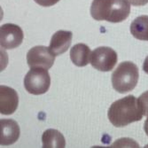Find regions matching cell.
<instances>
[{
    "label": "cell",
    "mask_w": 148,
    "mask_h": 148,
    "mask_svg": "<svg viewBox=\"0 0 148 148\" xmlns=\"http://www.w3.org/2000/svg\"><path fill=\"white\" fill-rule=\"evenodd\" d=\"M144 115L138 99L133 95L126 96L114 102L108 109L107 116L110 123L117 128L125 127L132 123L139 122Z\"/></svg>",
    "instance_id": "6da1fadb"
},
{
    "label": "cell",
    "mask_w": 148,
    "mask_h": 148,
    "mask_svg": "<svg viewBox=\"0 0 148 148\" xmlns=\"http://www.w3.org/2000/svg\"><path fill=\"white\" fill-rule=\"evenodd\" d=\"M90 11L96 21L119 23L129 17L130 3L128 0H93Z\"/></svg>",
    "instance_id": "7a4b0ae2"
},
{
    "label": "cell",
    "mask_w": 148,
    "mask_h": 148,
    "mask_svg": "<svg viewBox=\"0 0 148 148\" xmlns=\"http://www.w3.org/2000/svg\"><path fill=\"white\" fill-rule=\"evenodd\" d=\"M139 77L138 68L131 61H123L112 74V85L119 93H127L135 89Z\"/></svg>",
    "instance_id": "3957f363"
},
{
    "label": "cell",
    "mask_w": 148,
    "mask_h": 148,
    "mask_svg": "<svg viewBox=\"0 0 148 148\" xmlns=\"http://www.w3.org/2000/svg\"><path fill=\"white\" fill-rule=\"evenodd\" d=\"M51 86V77L44 68H31L24 78L26 90L33 95H42L48 91Z\"/></svg>",
    "instance_id": "277c9868"
},
{
    "label": "cell",
    "mask_w": 148,
    "mask_h": 148,
    "mask_svg": "<svg viewBox=\"0 0 148 148\" xmlns=\"http://www.w3.org/2000/svg\"><path fill=\"white\" fill-rule=\"evenodd\" d=\"M118 57L116 51L110 47H98L91 52L90 64L99 71H111L115 66Z\"/></svg>",
    "instance_id": "5b68a950"
},
{
    "label": "cell",
    "mask_w": 148,
    "mask_h": 148,
    "mask_svg": "<svg viewBox=\"0 0 148 148\" xmlns=\"http://www.w3.org/2000/svg\"><path fill=\"white\" fill-rule=\"evenodd\" d=\"M55 55L46 46L38 45L31 48L27 53V62L30 68H44L50 69L54 64Z\"/></svg>",
    "instance_id": "8992f818"
},
{
    "label": "cell",
    "mask_w": 148,
    "mask_h": 148,
    "mask_svg": "<svg viewBox=\"0 0 148 148\" xmlns=\"http://www.w3.org/2000/svg\"><path fill=\"white\" fill-rule=\"evenodd\" d=\"M24 38L21 27L12 23H6L0 28V45L4 49H14L19 47Z\"/></svg>",
    "instance_id": "52a82bcc"
},
{
    "label": "cell",
    "mask_w": 148,
    "mask_h": 148,
    "mask_svg": "<svg viewBox=\"0 0 148 148\" xmlns=\"http://www.w3.org/2000/svg\"><path fill=\"white\" fill-rule=\"evenodd\" d=\"M19 97L15 90L11 87L0 86V113L10 115L14 113L18 107Z\"/></svg>",
    "instance_id": "ba28073f"
},
{
    "label": "cell",
    "mask_w": 148,
    "mask_h": 148,
    "mask_svg": "<svg viewBox=\"0 0 148 148\" xmlns=\"http://www.w3.org/2000/svg\"><path fill=\"white\" fill-rule=\"evenodd\" d=\"M20 127L12 119H1L0 121V145H10L14 144L20 138Z\"/></svg>",
    "instance_id": "9c48e42d"
},
{
    "label": "cell",
    "mask_w": 148,
    "mask_h": 148,
    "mask_svg": "<svg viewBox=\"0 0 148 148\" xmlns=\"http://www.w3.org/2000/svg\"><path fill=\"white\" fill-rule=\"evenodd\" d=\"M73 33L71 31L59 30L51 36L50 42V50L55 56L63 54L71 45Z\"/></svg>",
    "instance_id": "30bf717a"
},
{
    "label": "cell",
    "mask_w": 148,
    "mask_h": 148,
    "mask_svg": "<svg viewBox=\"0 0 148 148\" xmlns=\"http://www.w3.org/2000/svg\"><path fill=\"white\" fill-rule=\"evenodd\" d=\"M91 51L84 44H77L70 50V59L77 66H85L90 62Z\"/></svg>",
    "instance_id": "8fae6325"
},
{
    "label": "cell",
    "mask_w": 148,
    "mask_h": 148,
    "mask_svg": "<svg viewBox=\"0 0 148 148\" xmlns=\"http://www.w3.org/2000/svg\"><path fill=\"white\" fill-rule=\"evenodd\" d=\"M42 142L44 148H64L66 146V139L62 134L54 129L45 130L42 136Z\"/></svg>",
    "instance_id": "7c38bea8"
},
{
    "label": "cell",
    "mask_w": 148,
    "mask_h": 148,
    "mask_svg": "<svg viewBox=\"0 0 148 148\" xmlns=\"http://www.w3.org/2000/svg\"><path fill=\"white\" fill-rule=\"evenodd\" d=\"M131 35L142 41H148V15H141L130 24Z\"/></svg>",
    "instance_id": "4fadbf2b"
},
{
    "label": "cell",
    "mask_w": 148,
    "mask_h": 148,
    "mask_svg": "<svg viewBox=\"0 0 148 148\" xmlns=\"http://www.w3.org/2000/svg\"><path fill=\"white\" fill-rule=\"evenodd\" d=\"M138 101L142 106L144 115L148 116V90L141 94L138 98Z\"/></svg>",
    "instance_id": "5bb4252c"
},
{
    "label": "cell",
    "mask_w": 148,
    "mask_h": 148,
    "mask_svg": "<svg viewBox=\"0 0 148 148\" xmlns=\"http://www.w3.org/2000/svg\"><path fill=\"white\" fill-rule=\"evenodd\" d=\"M34 1L39 5L48 7V6L56 5L59 1H60V0H34Z\"/></svg>",
    "instance_id": "9a60e30c"
},
{
    "label": "cell",
    "mask_w": 148,
    "mask_h": 148,
    "mask_svg": "<svg viewBox=\"0 0 148 148\" xmlns=\"http://www.w3.org/2000/svg\"><path fill=\"white\" fill-rule=\"evenodd\" d=\"M128 1L134 6H142L148 4V0H128Z\"/></svg>",
    "instance_id": "2e32d148"
},
{
    "label": "cell",
    "mask_w": 148,
    "mask_h": 148,
    "mask_svg": "<svg viewBox=\"0 0 148 148\" xmlns=\"http://www.w3.org/2000/svg\"><path fill=\"white\" fill-rule=\"evenodd\" d=\"M143 70H144L146 74H148V56L145 58V61H144V64H143Z\"/></svg>",
    "instance_id": "e0dca14e"
},
{
    "label": "cell",
    "mask_w": 148,
    "mask_h": 148,
    "mask_svg": "<svg viewBox=\"0 0 148 148\" xmlns=\"http://www.w3.org/2000/svg\"><path fill=\"white\" fill-rule=\"evenodd\" d=\"M144 130H145V132L148 137V116H147V119L145 120V124H144Z\"/></svg>",
    "instance_id": "ac0fdd59"
}]
</instances>
